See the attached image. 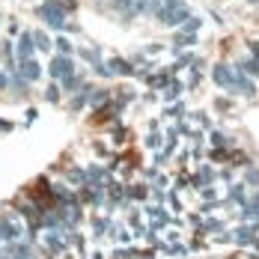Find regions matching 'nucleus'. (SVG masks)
Wrapping results in <instances>:
<instances>
[{
  "label": "nucleus",
  "instance_id": "f257e3e1",
  "mask_svg": "<svg viewBox=\"0 0 259 259\" xmlns=\"http://www.w3.org/2000/svg\"><path fill=\"white\" fill-rule=\"evenodd\" d=\"M36 15L45 21L48 27L54 30H60V33H69V30H78L75 24H69V18H66V9H60L57 3H42L39 9H36Z\"/></svg>",
  "mask_w": 259,
  "mask_h": 259
},
{
  "label": "nucleus",
  "instance_id": "f03ea898",
  "mask_svg": "<svg viewBox=\"0 0 259 259\" xmlns=\"http://www.w3.org/2000/svg\"><path fill=\"white\" fill-rule=\"evenodd\" d=\"M188 18H194V12H191L185 3H179V6H173V9H167V12L158 15V21H161L164 27H182Z\"/></svg>",
  "mask_w": 259,
  "mask_h": 259
},
{
  "label": "nucleus",
  "instance_id": "7ed1b4c3",
  "mask_svg": "<svg viewBox=\"0 0 259 259\" xmlns=\"http://www.w3.org/2000/svg\"><path fill=\"white\" fill-rule=\"evenodd\" d=\"M48 72H51V78H66V75H72L75 72V60L69 57V54H57L51 60V66H48Z\"/></svg>",
  "mask_w": 259,
  "mask_h": 259
},
{
  "label": "nucleus",
  "instance_id": "20e7f679",
  "mask_svg": "<svg viewBox=\"0 0 259 259\" xmlns=\"http://www.w3.org/2000/svg\"><path fill=\"white\" fill-rule=\"evenodd\" d=\"M211 78L218 87H227V90H235V69H230L227 63H218L214 69H211Z\"/></svg>",
  "mask_w": 259,
  "mask_h": 259
},
{
  "label": "nucleus",
  "instance_id": "39448f33",
  "mask_svg": "<svg viewBox=\"0 0 259 259\" xmlns=\"http://www.w3.org/2000/svg\"><path fill=\"white\" fill-rule=\"evenodd\" d=\"M33 54H36L33 36H30V33H21V36H18V42H15V63H18V60H30Z\"/></svg>",
  "mask_w": 259,
  "mask_h": 259
},
{
  "label": "nucleus",
  "instance_id": "423d86ee",
  "mask_svg": "<svg viewBox=\"0 0 259 259\" xmlns=\"http://www.w3.org/2000/svg\"><path fill=\"white\" fill-rule=\"evenodd\" d=\"M18 75H21L24 80H30V83H33V80L42 78V66H39L33 57H30V60H18Z\"/></svg>",
  "mask_w": 259,
  "mask_h": 259
},
{
  "label": "nucleus",
  "instance_id": "0eeeda50",
  "mask_svg": "<svg viewBox=\"0 0 259 259\" xmlns=\"http://www.w3.org/2000/svg\"><path fill=\"white\" fill-rule=\"evenodd\" d=\"M197 42V30H188V27L182 24V30L173 36V45H179V48H188V45H194Z\"/></svg>",
  "mask_w": 259,
  "mask_h": 259
},
{
  "label": "nucleus",
  "instance_id": "6e6552de",
  "mask_svg": "<svg viewBox=\"0 0 259 259\" xmlns=\"http://www.w3.org/2000/svg\"><path fill=\"white\" fill-rule=\"evenodd\" d=\"M30 36H33V45H36V51H51L54 39L45 33V30H36V33H30Z\"/></svg>",
  "mask_w": 259,
  "mask_h": 259
},
{
  "label": "nucleus",
  "instance_id": "1a4fd4ad",
  "mask_svg": "<svg viewBox=\"0 0 259 259\" xmlns=\"http://www.w3.org/2000/svg\"><path fill=\"white\" fill-rule=\"evenodd\" d=\"M238 69H244V72L256 75V72H259V60H256V57H244V60H238Z\"/></svg>",
  "mask_w": 259,
  "mask_h": 259
},
{
  "label": "nucleus",
  "instance_id": "9d476101",
  "mask_svg": "<svg viewBox=\"0 0 259 259\" xmlns=\"http://www.w3.org/2000/svg\"><path fill=\"white\" fill-rule=\"evenodd\" d=\"M54 45H57V51H60V54H69V57H72V51H75V45H72L66 36H57V39H54Z\"/></svg>",
  "mask_w": 259,
  "mask_h": 259
},
{
  "label": "nucleus",
  "instance_id": "9b49d317",
  "mask_svg": "<svg viewBox=\"0 0 259 259\" xmlns=\"http://www.w3.org/2000/svg\"><path fill=\"white\" fill-rule=\"evenodd\" d=\"M18 233H21V230H18L15 224H0V238L9 241V238H18Z\"/></svg>",
  "mask_w": 259,
  "mask_h": 259
},
{
  "label": "nucleus",
  "instance_id": "f8f14e48",
  "mask_svg": "<svg viewBox=\"0 0 259 259\" xmlns=\"http://www.w3.org/2000/svg\"><path fill=\"white\" fill-rule=\"evenodd\" d=\"M110 63H113V66H110V72H125V75H131L128 60H119V57H116V60H110Z\"/></svg>",
  "mask_w": 259,
  "mask_h": 259
},
{
  "label": "nucleus",
  "instance_id": "ddd939ff",
  "mask_svg": "<svg viewBox=\"0 0 259 259\" xmlns=\"http://www.w3.org/2000/svg\"><path fill=\"white\" fill-rule=\"evenodd\" d=\"M63 87L75 93V90H80V78H78V75H75V72H72V75H66V78H63Z\"/></svg>",
  "mask_w": 259,
  "mask_h": 259
},
{
  "label": "nucleus",
  "instance_id": "4468645a",
  "mask_svg": "<svg viewBox=\"0 0 259 259\" xmlns=\"http://www.w3.org/2000/svg\"><path fill=\"white\" fill-rule=\"evenodd\" d=\"M45 99H48V102H57V99H60V90H57V83H51V87L45 90Z\"/></svg>",
  "mask_w": 259,
  "mask_h": 259
},
{
  "label": "nucleus",
  "instance_id": "2eb2a0df",
  "mask_svg": "<svg viewBox=\"0 0 259 259\" xmlns=\"http://www.w3.org/2000/svg\"><path fill=\"white\" fill-rule=\"evenodd\" d=\"M113 6H116V9H122V6H131V0H113Z\"/></svg>",
  "mask_w": 259,
  "mask_h": 259
},
{
  "label": "nucleus",
  "instance_id": "dca6fc26",
  "mask_svg": "<svg viewBox=\"0 0 259 259\" xmlns=\"http://www.w3.org/2000/svg\"><path fill=\"white\" fill-rule=\"evenodd\" d=\"M6 83H9V78H6V75H3V72H0V90H3V87H6Z\"/></svg>",
  "mask_w": 259,
  "mask_h": 259
},
{
  "label": "nucleus",
  "instance_id": "f3484780",
  "mask_svg": "<svg viewBox=\"0 0 259 259\" xmlns=\"http://www.w3.org/2000/svg\"><path fill=\"white\" fill-rule=\"evenodd\" d=\"M0 128H3V131H6V128H9V122H0Z\"/></svg>",
  "mask_w": 259,
  "mask_h": 259
}]
</instances>
